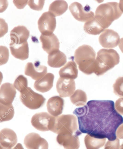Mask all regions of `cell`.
<instances>
[{"instance_id":"cell-1","label":"cell","mask_w":123,"mask_h":149,"mask_svg":"<svg viewBox=\"0 0 123 149\" xmlns=\"http://www.w3.org/2000/svg\"><path fill=\"white\" fill-rule=\"evenodd\" d=\"M73 113L77 117L82 133L110 141L116 139L117 130L123 123V117L111 100L89 101L84 106L76 108Z\"/></svg>"},{"instance_id":"cell-2","label":"cell","mask_w":123,"mask_h":149,"mask_svg":"<svg viewBox=\"0 0 123 149\" xmlns=\"http://www.w3.org/2000/svg\"><path fill=\"white\" fill-rule=\"evenodd\" d=\"M120 62V56L116 50L101 49L97 54L94 73L97 76L103 75L119 64Z\"/></svg>"},{"instance_id":"cell-3","label":"cell","mask_w":123,"mask_h":149,"mask_svg":"<svg viewBox=\"0 0 123 149\" xmlns=\"http://www.w3.org/2000/svg\"><path fill=\"white\" fill-rule=\"evenodd\" d=\"M96 53L91 46L84 45L75 50L74 58L78 68L84 74L90 75L94 73Z\"/></svg>"},{"instance_id":"cell-4","label":"cell","mask_w":123,"mask_h":149,"mask_svg":"<svg viewBox=\"0 0 123 149\" xmlns=\"http://www.w3.org/2000/svg\"><path fill=\"white\" fill-rule=\"evenodd\" d=\"M51 132L59 134L70 133L75 134L79 132L77 117L74 115H62L55 117Z\"/></svg>"},{"instance_id":"cell-5","label":"cell","mask_w":123,"mask_h":149,"mask_svg":"<svg viewBox=\"0 0 123 149\" xmlns=\"http://www.w3.org/2000/svg\"><path fill=\"white\" fill-rule=\"evenodd\" d=\"M123 13L119 4L115 2H110L100 4L97 7L95 15L103 18L109 23H112L121 17Z\"/></svg>"},{"instance_id":"cell-6","label":"cell","mask_w":123,"mask_h":149,"mask_svg":"<svg viewBox=\"0 0 123 149\" xmlns=\"http://www.w3.org/2000/svg\"><path fill=\"white\" fill-rule=\"evenodd\" d=\"M20 93L21 101L29 109H37L45 104L46 99L44 96L34 92L30 87H28Z\"/></svg>"},{"instance_id":"cell-7","label":"cell","mask_w":123,"mask_h":149,"mask_svg":"<svg viewBox=\"0 0 123 149\" xmlns=\"http://www.w3.org/2000/svg\"><path fill=\"white\" fill-rule=\"evenodd\" d=\"M55 117L46 112L37 113L32 116L31 124L37 130L41 132L50 131L54 124Z\"/></svg>"},{"instance_id":"cell-8","label":"cell","mask_w":123,"mask_h":149,"mask_svg":"<svg viewBox=\"0 0 123 149\" xmlns=\"http://www.w3.org/2000/svg\"><path fill=\"white\" fill-rule=\"evenodd\" d=\"M111 24L100 16L95 15L92 20L84 24V29L87 34L97 35L102 33Z\"/></svg>"},{"instance_id":"cell-9","label":"cell","mask_w":123,"mask_h":149,"mask_svg":"<svg viewBox=\"0 0 123 149\" xmlns=\"http://www.w3.org/2000/svg\"><path fill=\"white\" fill-rule=\"evenodd\" d=\"M38 24L41 35L47 36L51 35L56 27V18L48 11L46 12L40 17Z\"/></svg>"},{"instance_id":"cell-10","label":"cell","mask_w":123,"mask_h":149,"mask_svg":"<svg viewBox=\"0 0 123 149\" xmlns=\"http://www.w3.org/2000/svg\"><path fill=\"white\" fill-rule=\"evenodd\" d=\"M83 7L82 4L77 2L71 4L69 9L75 18L78 21L86 22L92 20L95 16L93 12L89 9Z\"/></svg>"},{"instance_id":"cell-11","label":"cell","mask_w":123,"mask_h":149,"mask_svg":"<svg viewBox=\"0 0 123 149\" xmlns=\"http://www.w3.org/2000/svg\"><path fill=\"white\" fill-rule=\"evenodd\" d=\"M80 131L75 134L70 133L60 134H58L56 141L65 149H79L80 143L79 136L82 134Z\"/></svg>"},{"instance_id":"cell-12","label":"cell","mask_w":123,"mask_h":149,"mask_svg":"<svg viewBox=\"0 0 123 149\" xmlns=\"http://www.w3.org/2000/svg\"><path fill=\"white\" fill-rule=\"evenodd\" d=\"M99 41L104 48L112 49L119 45L120 38L117 33L113 30L106 29L101 34Z\"/></svg>"},{"instance_id":"cell-13","label":"cell","mask_w":123,"mask_h":149,"mask_svg":"<svg viewBox=\"0 0 123 149\" xmlns=\"http://www.w3.org/2000/svg\"><path fill=\"white\" fill-rule=\"evenodd\" d=\"M24 144L28 149H48V144L46 140L35 132L26 135L24 138Z\"/></svg>"},{"instance_id":"cell-14","label":"cell","mask_w":123,"mask_h":149,"mask_svg":"<svg viewBox=\"0 0 123 149\" xmlns=\"http://www.w3.org/2000/svg\"><path fill=\"white\" fill-rule=\"evenodd\" d=\"M56 89L61 97H70L75 90V80L60 77L56 83Z\"/></svg>"},{"instance_id":"cell-15","label":"cell","mask_w":123,"mask_h":149,"mask_svg":"<svg viewBox=\"0 0 123 149\" xmlns=\"http://www.w3.org/2000/svg\"><path fill=\"white\" fill-rule=\"evenodd\" d=\"M47 72V67L41 65L38 61H36L34 64L32 62L28 63L25 67V74L36 81L45 75Z\"/></svg>"},{"instance_id":"cell-16","label":"cell","mask_w":123,"mask_h":149,"mask_svg":"<svg viewBox=\"0 0 123 149\" xmlns=\"http://www.w3.org/2000/svg\"><path fill=\"white\" fill-rule=\"evenodd\" d=\"M16 91L14 85L9 83L1 85L0 89V103L5 105L12 104L15 97Z\"/></svg>"},{"instance_id":"cell-17","label":"cell","mask_w":123,"mask_h":149,"mask_svg":"<svg viewBox=\"0 0 123 149\" xmlns=\"http://www.w3.org/2000/svg\"><path fill=\"white\" fill-rule=\"evenodd\" d=\"M40 40L42 44V48L48 55L59 50L60 42L58 38L54 33L50 36L41 35Z\"/></svg>"},{"instance_id":"cell-18","label":"cell","mask_w":123,"mask_h":149,"mask_svg":"<svg viewBox=\"0 0 123 149\" xmlns=\"http://www.w3.org/2000/svg\"><path fill=\"white\" fill-rule=\"evenodd\" d=\"M17 143V137L15 132L12 130L4 128L0 132L1 146L6 148H12Z\"/></svg>"},{"instance_id":"cell-19","label":"cell","mask_w":123,"mask_h":149,"mask_svg":"<svg viewBox=\"0 0 123 149\" xmlns=\"http://www.w3.org/2000/svg\"><path fill=\"white\" fill-rule=\"evenodd\" d=\"M64 100L60 96H55L50 98L47 103V111L55 117L60 116L63 113Z\"/></svg>"},{"instance_id":"cell-20","label":"cell","mask_w":123,"mask_h":149,"mask_svg":"<svg viewBox=\"0 0 123 149\" xmlns=\"http://www.w3.org/2000/svg\"><path fill=\"white\" fill-rule=\"evenodd\" d=\"M29 35L30 31L26 26L19 25L15 27L10 32L11 42L20 44L26 42Z\"/></svg>"},{"instance_id":"cell-21","label":"cell","mask_w":123,"mask_h":149,"mask_svg":"<svg viewBox=\"0 0 123 149\" xmlns=\"http://www.w3.org/2000/svg\"><path fill=\"white\" fill-rule=\"evenodd\" d=\"M54 78V74L48 73L40 79L35 81L34 83V88L41 93L48 92L53 87Z\"/></svg>"},{"instance_id":"cell-22","label":"cell","mask_w":123,"mask_h":149,"mask_svg":"<svg viewBox=\"0 0 123 149\" xmlns=\"http://www.w3.org/2000/svg\"><path fill=\"white\" fill-rule=\"evenodd\" d=\"M10 47L12 54L16 58L23 61L29 58V47L27 41L20 44L11 42Z\"/></svg>"},{"instance_id":"cell-23","label":"cell","mask_w":123,"mask_h":149,"mask_svg":"<svg viewBox=\"0 0 123 149\" xmlns=\"http://www.w3.org/2000/svg\"><path fill=\"white\" fill-rule=\"evenodd\" d=\"M59 75L63 78L75 79L78 77V70L76 63L72 61L67 63L59 71Z\"/></svg>"},{"instance_id":"cell-24","label":"cell","mask_w":123,"mask_h":149,"mask_svg":"<svg viewBox=\"0 0 123 149\" xmlns=\"http://www.w3.org/2000/svg\"><path fill=\"white\" fill-rule=\"evenodd\" d=\"M66 62V55L60 50L48 55L47 63L51 68H60L64 65Z\"/></svg>"},{"instance_id":"cell-25","label":"cell","mask_w":123,"mask_h":149,"mask_svg":"<svg viewBox=\"0 0 123 149\" xmlns=\"http://www.w3.org/2000/svg\"><path fill=\"white\" fill-rule=\"evenodd\" d=\"M68 4L64 1H55L50 4L49 12L55 17L62 15L67 11Z\"/></svg>"},{"instance_id":"cell-26","label":"cell","mask_w":123,"mask_h":149,"mask_svg":"<svg viewBox=\"0 0 123 149\" xmlns=\"http://www.w3.org/2000/svg\"><path fill=\"white\" fill-rule=\"evenodd\" d=\"M106 138L99 139L87 134L84 138V143L87 149H99L104 145Z\"/></svg>"},{"instance_id":"cell-27","label":"cell","mask_w":123,"mask_h":149,"mask_svg":"<svg viewBox=\"0 0 123 149\" xmlns=\"http://www.w3.org/2000/svg\"><path fill=\"white\" fill-rule=\"evenodd\" d=\"M70 98L72 103L77 107H83L86 104L87 100L86 94L81 89L75 91Z\"/></svg>"},{"instance_id":"cell-28","label":"cell","mask_w":123,"mask_h":149,"mask_svg":"<svg viewBox=\"0 0 123 149\" xmlns=\"http://www.w3.org/2000/svg\"><path fill=\"white\" fill-rule=\"evenodd\" d=\"M15 111L12 104L5 105L0 103L1 122L9 121L13 118Z\"/></svg>"},{"instance_id":"cell-29","label":"cell","mask_w":123,"mask_h":149,"mask_svg":"<svg viewBox=\"0 0 123 149\" xmlns=\"http://www.w3.org/2000/svg\"><path fill=\"white\" fill-rule=\"evenodd\" d=\"M14 85L15 88L21 93L28 87L27 79L23 75H19L15 80Z\"/></svg>"},{"instance_id":"cell-30","label":"cell","mask_w":123,"mask_h":149,"mask_svg":"<svg viewBox=\"0 0 123 149\" xmlns=\"http://www.w3.org/2000/svg\"><path fill=\"white\" fill-rule=\"evenodd\" d=\"M114 93L120 97H123V77H118L113 85Z\"/></svg>"},{"instance_id":"cell-31","label":"cell","mask_w":123,"mask_h":149,"mask_svg":"<svg viewBox=\"0 0 123 149\" xmlns=\"http://www.w3.org/2000/svg\"><path fill=\"white\" fill-rule=\"evenodd\" d=\"M9 52L7 47L4 46L0 47V65H4L8 61Z\"/></svg>"},{"instance_id":"cell-32","label":"cell","mask_w":123,"mask_h":149,"mask_svg":"<svg viewBox=\"0 0 123 149\" xmlns=\"http://www.w3.org/2000/svg\"><path fill=\"white\" fill-rule=\"evenodd\" d=\"M45 1L39 0V1H33L30 0L28 1V4L32 9L36 11H41L44 7Z\"/></svg>"},{"instance_id":"cell-33","label":"cell","mask_w":123,"mask_h":149,"mask_svg":"<svg viewBox=\"0 0 123 149\" xmlns=\"http://www.w3.org/2000/svg\"><path fill=\"white\" fill-rule=\"evenodd\" d=\"M120 142L118 138H117L115 141H108L105 146L104 149H120Z\"/></svg>"},{"instance_id":"cell-34","label":"cell","mask_w":123,"mask_h":149,"mask_svg":"<svg viewBox=\"0 0 123 149\" xmlns=\"http://www.w3.org/2000/svg\"><path fill=\"white\" fill-rule=\"evenodd\" d=\"M8 24L4 19H0V36L2 37L8 32Z\"/></svg>"},{"instance_id":"cell-35","label":"cell","mask_w":123,"mask_h":149,"mask_svg":"<svg viewBox=\"0 0 123 149\" xmlns=\"http://www.w3.org/2000/svg\"><path fill=\"white\" fill-rule=\"evenodd\" d=\"M115 107L117 111L123 115V97L120 98L115 101Z\"/></svg>"},{"instance_id":"cell-36","label":"cell","mask_w":123,"mask_h":149,"mask_svg":"<svg viewBox=\"0 0 123 149\" xmlns=\"http://www.w3.org/2000/svg\"><path fill=\"white\" fill-rule=\"evenodd\" d=\"M28 1H14L13 3L17 8L22 9L26 7Z\"/></svg>"},{"instance_id":"cell-37","label":"cell","mask_w":123,"mask_h":149,"mask_svg":"<svg viewBox=\"0 0 123 149\" xmlns=\"http://www.w3.org/2000/svg\"><path fill=\"white\" fill-rule=\"evenodd\" d=\"M116 135L117 138L119 139H123V123L120 125L117 130Z\"/></svg>"},{"instance_id":"cell-38","label":"cell","mask_w":123,"mask_h":149,"mask_svg":"<svg viewBox=\"0 0 123 149\" xmlns=\"http://www.w3.org/2000/svg\"><path fill=\"white\" fill-rule=\"evenodd\" d=\"M8 6V2L7 1H1V13L3 12L6 9Z\"/></svg>"},{"instance_id":"cell-39","label":"cell","mask_w":123,"mask_h":149,"mask_svg":"<svg viewBox=\"0 0 123 149\" xmlns=\"http://www.w3.org/2000/svg\"><path fill=\"white\" fill-rule=\"evenodd\" d=\"M120 49L121 52L123 53V38H121L120 39V41L118 45Z\"/></svg>"},{"instance_id":"cell-40","label":"cell","mask_w":123,"mask_h":149,"mask_svg":"<svg viewBox=\"0 0 123 149\" xmlns=\"http://www.w3.org/2000/svg\"><path fill=\"white\" fill-rule=\"evenodd\" d=\"M12 149H24L21 144L19 143Z\"/></svg>"},{"instance_id":"cell-41","label":"cell","mask_w":123,"mask_h":149,"mask_svg":"<svg viewBox=\"0 0 123 149\" xmlns=\"http://www.w3.org/2000/svg\"><path fill=\"white\" fill-rule=\"evenodd\" d=\"M119 6L120 9L123 13V0H121V1H120V3H119Z\"/></svg>"},{"instance_id":"cell-42","label":"cell","mask_w":123,"mask_h":149,"mask_svg":"<svg viewBox=\"0 0 123 149\" xmlns=\"http://www.w3.org/2000/svg\"><path fill=\"white\" fill-rule=\"evenodd\" d=\"M1 149H12L11 148H6V147H4L1 146Z\"/></svg>"},{"instance_id":"cell-43","label":"cell","mask_w":123,"mask_h":149,"mask_svg":"<svg viewBox=\"0 0 123 149\" xmlns=\"http://www.w3.org/2000/svg\"><path fill=\"white\" fill-rule=\"evenodd\" d=\"M120 149H123V143L121 146Z\"/></svg>"},{"instance_id":"cell-44","label":"cell","mask_w":123,"mask_h":149,"mask_svg":"<svg viewBox=\"0 0 123 149\" xmlns=\"http://www.w3.org/2000/svg\"></svg>"}]
</instances>
